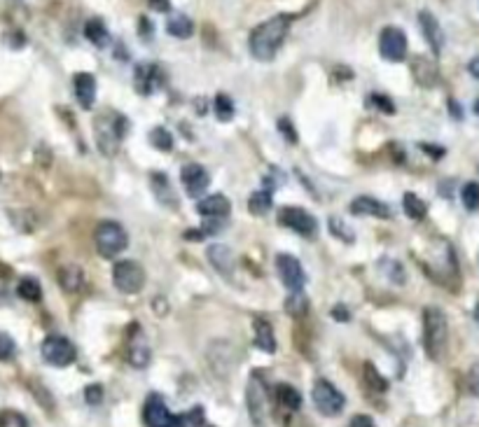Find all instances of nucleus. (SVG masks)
I'll list each match as a JSON object with an SVG mask.
<instances>
[{"label": "nucleus", "mask_w": 479, "mask_h": 427, "mask_svg": "<svg viewBox=\"0 0 479 427\" xmlns=\"http://www.w3.org/2000/svg\"><path fill=\"white\" fill-rule=\"evenodd\" d=\"M276 269H278L280 280H283V285L290 289V292H302L304 283H307V273H304L297 257L280 253L276 257Z\"/></svg>", "instance_id": "nucleus-11"}, {"label": "nucleus", "mask_w": 479, "mask_h": 427, "mask_svg": "<svg viewBox=\"0 0 479 427\" xmlns=\"http://www.w3.org/2000/svg\"><path fill=\"white\" fill-rule=\"evenodd\" d=\"M196 210L203 219H215V222H223V219L230 217L232 212V203L225 194H211L203 196V199L196 203Z\"/></svg>", "instance_id": "nucleus-16"}, {"label": "nucleus", "mask_w": 479, "mask_h": 427, "mask_svg": "<svg viewBox=\"0 0 479 427\" xmlns=\"http://www.w3.org/2000/svg\"><path fill=\"white\" fill-rule=\"evenodd\" d=\"M419 24H421V30H423V37L425 42H428V47L432 49V54H442V47H444V30L439 26V21L435 19V14L430 12H421L419 14Z\"/></svg>", "instance_id": "nucleus-17"}, {"label": "nucleus", "mask_w": 479, "mask_h": 427, "mask_svg": "<svg viewBox=\"0 0 479 427\" xmlns=\"http://www.w3.org/2000/svg\"><path fill=\"white\" fill-rule=\"evenodd\" d=\"M0 427H28V421L19 411L3 409L0 411Z\"/></svg>", "instance_id": "nucleus-37"}, {"label": "nucleus", "mask_w": 479, "mask_h": 427, "mask_svg": "<svg viewBox=\"0 0 479 427\" xmlns=\"http://www.w3.org/2000/svg\"><path fill=\"white\" fill-rule=\"evenodd\" d=\"M180 180H182L185 192L192 196V199H201V196L206 194L208 185H211L208 171L199 164H187L185 169L180 171Z\"/></svg>", "instance_id": "nucleus-14"}, {"label": "nucleus", "mask_w": 479, "mask_h": 427, "mask_svg": "<svg viewBox=\"0 0 479 427\" xmlns=\"http://www.w3.org/2000/svg\"><path fill=\"white\" fill-rule=\"evenodd\" d=\"M276 126H278V131L283 133V138H285L288 143H290V145H295V143L300 140V138H297V131L292 128V121L288 119V117H280Z\"/></svg>", "instance_id": "nucleus-40"}, {"label": "nucleus", "mask_w": 479, "mask_h": 427, "mask_svg": "<svg viewBox=\"0 0 479 427\" xmlns=\"http://www.w3.org/2000/svg\"><path fill=\"white\" fill-rule=\"evenodd\" d=\"M278 224L292 229V231H297L300 236H307V239H311L318 229L316 217L311 215L309 210L297 208V205H285V208H280L278 210Z\"/></svg>", "instance_id": "nucleus-9"}, {"label": "nucleus", "mask_w": 479, "mask_h": 427, "mask_svg": "<svg viewBox=\"0 0 479 427\" xmlns=\"http://www.w3.org/2000/svg\"><path fill=\"white\" fill-rule=\"evenodd\" d=\"M73 89H75V98L85 110H89L96 101V78L89 73H78L73 78Z\"/></svg>", "instance_id": "nucleus-19"}, {"label": "nucleus", "mask_w": 479, "mask_h": 427, "mask_svg": "<svg viewBox=\"0 0 479 427\" xmlns=\"http://www.w3.org/2000/svg\"><path fill=\"white\" fill-rule=\"evenodd\" d=\"M178 427H206L203 425V409L194 407L185 411L182 416H178Z\"/></svg>", "instance_id": "nucleus-36"}, {"label": "nucleus", "mask_w": 479, "mask_h": 427, "mask_svg": "<svg viewBox=\"0 0 479 427\" xmlns=\"http://www.w3.org/2000/svg\"><path fill=\"white\" fill-rule=\"evenodd\" d=\"M126 128H129L126 119L122 117L119 112H101L98 114L94 131H96V145H98V150H101L103 157H115L117 155Z\"/></svg>", "instance_id": "nucleus-3"}, {"label": "nucleus", "mask_w": 479, "mask_h": 427, "mask_svg": "<svg viewBox=\"0 0 479 427\" xmlns=\"http://www.w3.org/2000/svg\"><path fill=\"white\" fill-rule=\"evenodd\" d=\"M17 294L26 301H40L42 299V287L35 278H21L19 287H17Z\"/></svg>", "instance_id": "nucleus-30"}, {"label": "nucleus", "mask_w": 479, "mask_h": 427, "mask_svg": "<svg viewBox=\"0 0 479 427\" xmlns=\"http://www.w3.org/2000/svg\"><path fill=\"white\" fill-rule=\"evenodd\" d=\"M255 346L264 353H276V337H273V327L264 318L255 320Z\"/></svg>", "instance_id": "nucleus-23"}, {"label": "nucleus", "mask_w": 479, "mask_h": 427, "mask_svg": "<svg viewBox=\"0 0 479 427\" xmlns=\"http://www.w3.org/2000/svg\"><path fill=\"white\" fill-rule=\"evenodd\" d=\"M447 339H449V323L442 308L428 306L423 311V348L430 360H439L444 355Z\"/></svg>", "instance_id": "nucleus-2"}, {"label": "nucleus", "mask_w": 479, "mask_h": 427, "mask_svg": "<svg viewBox=\"0 0 479 427\" xmlns=\"http://www.w3.org/2000/svg\"><path fill=\"white\" fill-rule=\"evenodd\" d=\"M468 71H470V75H473L475 80H479V56H475L473 61L468 64Z\"/></svg>", "instance_id": "nucleus-47"}, {"label": "nucleus", "mask_w": 479, "mask_h": 427, "mask_svg": "<svg viewBox=\"0 0 479 427\" xmlns=\"http://www.w3.org/2000/svg\"><path fill=\"white\" fill-rule=\"evenodd\" d=\"M365 380H367V385L372 387L374 392H386V387H389V380H386L382 373L377 371L374 364H365Z\"/></svg>", "instance_id": "nucleus-32"}, {"label": "nucleus", "mask_w": 479, "mask_h": 427, "mask_svg": "<svg viewBox=\"0 0 479 427\" xmlns=\"http://www.w3.org/2000/svg\"><path fill=\"white\" fill-rule=\"evenodd\" d=\"M14 353H17V346H14V339L10 337V334L0 332V362L12 360Z\"/></svg>", "instance_id": "nucleus-39"}, {"label": "nucleus", "mask_w": 479, "mask_h": 427, "mask_svg": "<svg viewBox=\"0 0 479 427\" xmlns=\"http://www.w3.org/2000/svg\"><path fill=\"white\" fill-rule=\"evenodd\" d=\"M412 73H414V78L421 87H432L437 82V66L425 56H414L412 59Z\"/></svg>", "instance_id": "nucleus-22"}, {"label": "nucleus", "mask_w": 479, "mask_h": 427, "mask_svg": "<svg viewBox=\"0 0 479 427\" xmlns=\"http://www.w3.org/2000/svg\"><path fill=\"white\" fill-rule=\"evenodd\" d=\"M166 30H169L173 37H189L194 33V24H192V19L185 17V14H176V17L169 19Z\"/></svg>", "instance_id": "nucleus-29"}, {"label": "nucleus", "mask_w": 479, "mask_h": 427, "mask_svg": "<svg viewBox=\"0 0 479 427\" xmlns=\"http://www.w3.org/2000/svg\"><path fill=\"white\" fill-rule=\"evenodd\" d=\"M126 360L131 362L136 369L148 367L150 362V343L146 334H143L141 325H131V334H129V341H126Z\"/></svg>", "instance_id": "nucleus-13"}, {"label": "nucleus", "mask_w": 479, "mask_h": 427, "mask_svg": "<svg viewBox=\"0 0 479 427\" xmlns=\"http://www.w3.org/2000/svg\"><path fill=\"white\" fill-rule=\"evenodd\" d=\"M213 105H215V117L220 121H232L234 119V103L227 94H218Z\"/></svg>", "instance_id": "nucleus-33"}, {"label": "nucleus", "mask_w": 479, "mask_h": 427, "mask_svg": "<svg viewBox=\"0 0 479 427\" xmlns=\"http://www.w3.org/2000/svg\"><path fill=\"white\" fill-rule=\"evenodd\" d=\"M290 24H292L290 14H276V17H271L257 26L250 33V54L257 61H271L276 56L278 47L283 44Z\"/></svg>", "instance_id": "nucleus-1"}, {"label": "nucleus", "mask_w": 479, "mask_h": 427, "mask_svg": "<svg viewBox=\"0 0 479 427\" xmlns=\"http://www.w3.org/2000/svg\"><path fill=\"white\" fill-rule=\"evenodd\" d=\"M85 37H87L91 44H96V47H101V49L108 47L110 33H108V28H105L103 19H98V17L89 19L87 24H85Z\"/></svg>", "instance_id": "nucleus-25"}, {"label": "nucleus", "mask_w": 479, "mask_h": 427, "mask_svg": "<svg viewBox=\"0 0 479 427\" xmlns=\"http://www.w3.org/2000/svg\"><path fill=\"white\" fill-rule=\"evenodd\" d=\"M150 143L155 145L159 152H171L173 150V136L166 131L164 126H155L150 131Z\"/></svg>", "instance_id": "nucleus-31"}, {"label": "nucleus", "mask_w": 479, "mask_h": 427, "mask_svg": "<svg viewBox=\"0 0 479 427\" xmlns=\"http://www.w3.org/2000/svg\"><path fill=\"white\" fill-rule=\"evenodd\" d=\"M276 399H278L280 407H285L288 411H297L302 407V395L288 383L276 385Z\"/></svg>", "instance_id": "nucleus-26"}, {"label": "nucleus", "mask_w": 479, "mask_h": 427, "mask_svg": "<svg viewBox=\"0 0 479 427\" xmlns=\"http://www.w3.org/2000/svg\"><path fill=\"white\" fill-rule=\"evenodd\" d=\"M367 105H369V108H379V110L386 112V114H393L395 112L393 101H391L389 96H384V94H372V96H367Z\"/></svg>", "instance_id": "nucleus-38"}, {"label": "nucleus", "mask_w": 479, "mask_h": 427, "mask_svg": "<svg viewBox=\"0 0 479 427\" xmlns=\"http://www.w3.org/2000/svg\"><path fill=\"white\" fill-rule=\"evenodd\" d=\"M475 320L479 323V303H477V308H475Z\"/></svg>", "instance_id": "nucleus-50"}, {"label": "nucleus", "mask_w": 479, "mask_h": 427, "mask_svg": "<svg viewBox=\"0 0 479 427\" xmlns=\"http://www.w3.org/2000/svg\"><path fill=\"white\" fill-rule=\"evenodd\" d=\"M164 82V75L159 71L157 64H138L134 71V85H136V91L143 96H150L155 94V91L162 87Z\"/></svg>", "instance_id": "nucleus-15"}, {"label": "nucleus", "mask_w": 479, "mask_h": 427, "mask_svg": "<svg viewBox=\"0 0 479 427\" xmlns=\"http://www.w3.org/2000/svg\"><path fill=\"white\" fill-rule=\"evenodd\" d=\"M112 283L124 294H138L146 285V271L134 259H122L112 266Z\"/></svg>", "instance_id": "nucleus-5"}, {"label": "nucleus", "mask_w": 479, "mask_h": 427, "mask_svg": "<svg viewBox=\"0 0 479 427\" xmlns=\"http://www.w3.org/2000/svg\"><path fill=\"white\" fill-rule=\"evenodd\" d=\"M59 285L64 287L66 292H80L82 285H85V273H82L80 266H61Z\"/></svg>", "instance_id": "nucleus-24"}, {"label": "nucleus", "mask_w": 479, "mask_h": 427, "mask_svg": "<svg viewBox=\"0 0 479 427\" xmlns=\"http://www.w3.org/2000/svg\"><path fill=\"white\" fill-rule=\"evenodd\" d=\"M246 404H248V414L250 421L255 427H264L269 418V402H267V387H264L262 378L257 376V371L250 376L248 387H246Z\"/></svg>", "instance_id": "nucleus-6"}, {"label": "nucleus", "mask_w": 479, "mask_h": 427, "mask_svg": "<svg viewBox=\"0 0 479 427\" xmlns=\"http://www.w3.org/2000/svg\"><path fill=\"white\" fill-rule=\"evenodd\" d=\"M150 7L155 12H171V3L169 0H148Z\"/></svg>", "instance_id": "nucleus-45"}, {"label": "nucleus", "mask_w": 479, "mask_h": 427, "mask_svg": "<svg viewBox=\"0 0 479 427\" xmlns=\"http://www.w3.org/2000/svg\"><path fill=\"white\" fill-rule=\"evenodd\" d=\"M348 210H351L353 215H360V217H379V219H389L391 217L389 205H386L384 201L372 199V196H358L355 201H351Z\"/></svg>", "instance_id": "nucleus-18"}, {"label": "nucleus", "mask_w": 479, "mask_h": 427, "mask_svg": "<svg viewBox=\"0 0 479 427\" xmlns=\"http://www.w3.org/2000/svg\"><path fill=\"white\" fill-rule=\"evenodd\" d=\"M330 231H332V236H337V239H341V241H346V243H351L353 241V234L348 231V229L341 224V219H337V217H332L330 219Z\"/></svg>", "instance_id": "nucleus-41"}, {"label": "nucleus", "mask_w": 479, "mask_h": 427, "mask_svg": "<svg viewBox=\"0 0 479 427\" xmlns=\"http://www.w3.org/2000/svg\"><path fill=\"white\" fill-rule=\"evenodd\" d=\"M40 353H42V360L52 364V367H68V364H73L75 357H78L73 343L66 337H59V334H52V337L42 341Z\"/></svg>", "instance_id": "nucleus-8"}, {"label": "nucleus", "mask_w": 479, "mask_h": 427, "mask_svg": "<svg viewBox=\"0 0 479 427\" xmlns=\"http://www.w3.org/2000/svg\"><path fill=\"white\" fill-rule=\"evenodd\" d=\"M94 243H96L98 255L105 257V259H110V257H117L119 253H124L126 246H129V236H126L124 227H122V224L105 219V222H101L96 227Z\"/></svg>", "instance_id": "nucleus-4"}, {"label": "nucleus", "mask_w": 479, "mask_h": 427, "mask_svg": "<svg viewBox=\"0 0 479 427\" xmlns=\"http://www.w3.org/2000/svg\"><path fill=\"white\" fill-rule=\"evenodd\" d=\"M248 210L253 212V215H267L271 210V192L269 189H260V192H253L248 199Z\"/></svg>", "instance_id": "nucleus-27"}, {"label": "nucleus", "mask_w": 479, "mask_h": 427, "mask_svg": "<svg viewBox=\"0 0 479 427\" xmlns=\"http://www.w3.org/2000/svg\"><path fill=\"white\" fill-rule=\"evenodd\" d=\"M461 201L466 205V210H470V212L479 210V185L477 182H468V185L461 189Z\"/></svg>", "instance_id": "nucleus-34"}, {"label": "nucleus", "mask_w": 479, "mask_h": 427, "mask_svg": "<svg viewBox=\"0 0 479 427\" xmlns=\"http://www.w3.org/2000/svg\"><path fill=\"white\" fill-rule=\"evenodd\" d=\"M85 399H87V404H91V407H98V404L103 402V387L98 383L89 385L85 390Z\"/></svg>", "instance_id": "nucleus-42"}, {"label": "nucleus", "mask_w": 479, "mask_h": 427, "mask_svg": "<svg viewBox=\"0 0 479 427\" xmlns=\"http://www.w3.org/2000/svg\"><path fill=\"white\" fill-rule=\"evenodd\" d=\"M285 308H288V313L295 318H302L307 313L309 301H307V296H304V292H290V296H288V301H285Z\"/></svg>", "instance_id": "nucleus-35"}, {"label": "nucleus", "mask_w": 479, "mask_h": 427, "mask_svg": "<svg viewBox=\"0 0 479 427\" xmlns=\"http://www.w3.org/2000/svg\"><path fill=\"white\" fill-rule=\"evenodd\" d=\"M402 208H405V212H407V217H412V219H423L425 217V212H428V205L423 203V199H419L414 192H407L405 194V199H402Z\"/></svg>", "instance_id": "nucleus-28"}, {"label": "nucleus", "mask_w": 479, "mask_h": 427, "mask_svg": "<svg viewBox=\"0 0 479 427\" xmlns=\"http://www.w3.org/2000/svg\"><path fill=\"white\" fill-rule=\"evenodd\" d=\"M475 114L479 117V101H475Z\"/></svg>", "instance_id": "nucleus-51"}, {"label": "nucleus", "mask_w": 479, "mask_h": 427, "mask_svg": "<svg viewBox=\"0 0 479 427\" xmlns=\"http://www.w3.org/2000/svg\"><path fill=\"white\" fill-rule=\"evenodd\" d=\"M311 397H314L316 409L321 411L323 416H328V418L339 416L341 411H344V407H346L344 395H341V392L337 390V387H334V385L330 383V380H325V378L316 380V383H314Z\"/></svg>", "instance_id": "nucleus-7"}, {"label": "nucleus", "mask_w": 479, "mask_h": 427, "mask_svg": "<svg viewBox=\"0 0 479 427\" xmlns=\"http://www.w3.org/2000/svg\"><path fill=\"white\" fill-rule=\"evenodd\" d=\"M208 262L213 264V269H215L220 276H225V278H232V273H234V255H232V250L227 248V246H211L208 248Z\"/></svg>", "instance_id": "nucleus-20"}, {"label": "nucleus", "mask_w": 479, "mask_h": 427, "mask_svg": "<svg viewBox=\"0 0 479 427\" xmlns=\"http://www.w3.org/2000/svg\"><path fill=\"white\" fill-rule=\"evenodd\" d=\"M421 150H423V152H430V155H435V157H442V155H444L442 150H437V148H430V145H421Z\"/></svg>", "instance_id": "nucleus-48"}, {"label": "nucleus", "mask_w": 479, "mask_h": 427, "mask_svg": "<svg viewBox=\"0 0 479 427\" xmlns=\"http://www.w3.org/2000/svg\"><path fill=\"white\" fill-rule=\"evenodd\" d=\"M143 423L148 427H178V416L171 414V409L159 395H150L143 409Z\"/></svg>", "instance_id": "nucleus-12"}, {"label": "nucleus", "mask_w": 479, "mask_h": 427, "mask_svg": "<svg viewBox=\"0 0 479 427\" xmlns=\"http://www.w3.org/2000/svg\"><path fill=\"white\" fill-rule=\"evenodd\" d=\"M348 427H377V423L369 416H353Z\"/></svg>", "instance_id": "nucleus-44"}, {"label": "nucleus", "mask_w": 479, "mask_h": 427, "mask_svg": "<svg viewBox=\"0 0 479 427\" xmlns=\"http://www.w3.org/2000/svg\"><path fill=\"white\" fill-rule=\"evenodd\" d=\"M449 105H451L454 117H461V108H459V105H456V101H449Z\"/></svg>", "instance_id": "nucleus-49"}, {"label": "nucleus", "mask_w": 479, "mask_h": 427, "mask_svg": "<svg viewBox=\"0 0 479 427\" xmlns=\"http://www.w3.org/2000/svg\"><path fill=\"white\" fill-rule=\"evenodd\" d=\"M379 52L386 61L400 64L407 56V35L398 26H386L379 35Z\"/></svg>", "instance_id": "nucleus-10"}, {"label": "nucleus", "mask_w": 479, "mask_h": 427, "mask_svg": "<svg viewBox=\"0 0 479 427\" xmlns=\"http://www.w3.org/2000/svg\"><path fill=\"white\" fill-rule=\"evenodd\" d=\"M150 187H152V192H155L159 203L169 205V208H176V205H178V196H176V192H173V187L169 182V175L152 173L150 175Z\"/></svg>", "instance_id": "nucleus-21"}, {"label": "nucleus", "mask_w": 479, "mask_h": 427, "mask_svg": "<svg viewBox=\"0 0 479 427\" xmlns=\"http://www.w3.org/2000/svg\"><path fill=\"white\" fill-rule=\"evenodd\" d=\"M468 387H470V392H473L475 397H479V362L473 364L470 371H468Z\"/></svg>", "instance_id": "nucleus-43"}, {"label": "nucleus", "mask_w": 479, "mask_h": 427, "mask_svg": "<svg viewBox=\"0 0 479 427\" xmlns=\"http://www.w3.org/2000/svg\"><path fill=\"white\" fill-rule=\"evenodd\" d=\"M332 318H334V320H341V323H346V320H348V311H346L344 306L332 308Z\"/></svg>", "instance_id": "nucleus-46"}]
</instances>
